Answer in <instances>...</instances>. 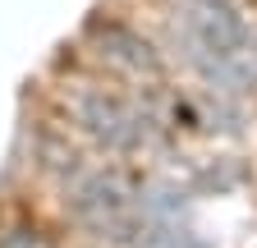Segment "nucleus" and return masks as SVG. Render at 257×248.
Returning <instances> with one entry per match:
<instances>
[{
	"mask_svg": "<svg viewBox=\"0 0 257 248\" xmlns=\"http://www.w3.org/2000/svg\"><path fill=\"white\" fill-rule=\"evenodd\" d=\"M175 37L211 87L248 92L257 87V33L234 14L230 0H179Z\"/></svg>",
	"mask_w": 257,
	"mask_h": 248,
	"instance_id": "obj_1",
	"label": "nucleus"
},
{
	"mask_svg": "<svg viewBox=\"0 0 257 248\" xmlns=\"http://www.w3.org/2000/svg\"><path fill=\"white\" fill-rule=\"evenodd\" d=\"M74 119L78 129L92 134L106 152H143L161 138V119L134 106L128 97H115L106 87H92L74 97Z\"/></svg>",
	"mask_w": 257,
	"mask_h": 248,
	"instance_id": "obj_2",
	"label": "nucleus"
},
{
	"mask_svg": "<svg viewBox=\"0 0 257 248\" xmlns=\"http://www.w3.org/2000/svg\"><path fill=\"white\" fill-rule=\"evenodd\" d=\"M87 37H92L96 55H101L106 65L124 69V74H147V78H156V74H161V55L152 51V42H147V37H138V33H134V28L96 19V23L87 28Z\"/></svg>",
	"mask_w": 257,
	"mask_h": 248,
	"instance_id": "obj_3",
	"label": "nucleus"
},
{
	"mask_svg": "<svg viewBox=\"0 0 257 248\" xmlns=\"http://www.w3.org/2000/svg\"><path fill=\"white\" fill-rule=\"evenodd\" d=\"M124 243H134V248H202L198 234L179 225V216H152V211L134 216V230H128Z\"/></svg>",
	"mask_w": 257,
	"mask_h": 248,
	"instance_id": "obj_4",
	"label": "nucleus"
}]
</instances>
